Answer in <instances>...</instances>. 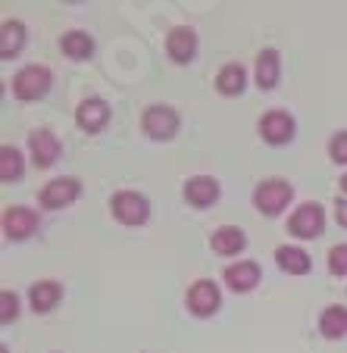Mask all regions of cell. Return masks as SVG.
<instances>
[{
  "label": "cell",
  "mask_w": 347,
  "mask_h": 353,
  "mask_svg": "<svg viewBox=\"0 0 347 353\" xmlns=\"http://www.w3.org/2000/svg\"><path fill=\"white\" fill-rule=\"evenodd\" d=\"M291 194H294V188L288 185V181H281V179H269V181H263V185L254 191V203H257V210H260V213H266V216H279L281 210L288 207Z\"/></svg>",
  "instance_id": "1"
},
{
  "label": "cell",
  "mask_w": 347,
  "mask_h": 353,
  "mask_svg": "<svg viewBox=\"0 0 347 353\" xmlns=\"http://www.w3.org/2000/svg\"><path fill=\"white\" fill-rule=\"evenodd\" d=\"M50 88V69L47 66H26L13 79V91L19 100H38Z\"/></svg>",
  "instance_id": "2"
},
{
  "label": "cell",
  "mask_w": 347,
  "mask_h": 353,
  "mask_svg": "<svg viewBox=\"0 0 347 353\" xmlns=\"http://www.w3.org/2000/svg\"><path fill=\"white\" fill-rule=\"evenodd\" d=\"M113 213H116V219L126 222V225H141V222H147V216H150V207H147V197H141V194L119 191L113 197Z\"/></svg>",
  "instance_id": "3"
},
{
  "label": "cell",
  "mask_w": 347,
  "mask_h": 353,
  "mask_svg": "<svg viewBox=\"0 0 347 353\" xmlns=\"http://www.w3.org/2000/svg\"><path fill=\"white\" fill-rule=\"evenodd\" d=\"M322 225H326V216H322V207H316V203L297 207V213H294L291 222H288L291 234H297V238H319Z\"/></svg>",
  "instance_id": "4"
},
{
  "label": "cell",
  "mask_w": 347,
  "mask_h": 353,
  "mask_svg": "<svg viewBox=\"0 0 347 353\" xmlns=\"http://www.w3.org/2000/svg\"><path fill=\"white\" fill-rule=\"evenodd\" d=\"M144 132L160 141L172 138V134L179 132V113H175L172 107H150L144 113Z\"/></svg>",
  "instance_id": "5"
},
{
  "label": "cell",
  "mask_w": 347,
  "mask_h": 353,
  "mask_svg": "<svg viewBox=\"0 0 347 353\" xmlns=\"http://www.w3.org/2000/svg\"><path fill=\"white\" fill-rule=\"evenodd\" d=\"M28 150H32L34 166L47 169V166H54V160L60 157V141H57L54 132L41 128V132H32V138H28Z\"/></svg>",
  "instance_id": "6"
},
{
  "label": "cell",
  "mask_w": 347,
  "mask_h": 353,
  "mask_svg": "<svg viewBox=\"0 0 347 353\" xmlns=\"http://www.w3.org/2000/svg\"><path fill=\"white\" fill-rule=\"evenodd\" d=\"M260 134L269 144H288L294 138V119L288 113H281V110H272V113H266L260 119Z\"/></svg>",
  "instance_id": "7"
},
{
  "label": "cell",
  "mask_w": 347,
  "mask_h": 353,
  "mask_svg": "<svg viewBox=\"0 0 347 353\" xmlns=\"http://www.w3.org/2000/svg\"><path fill=\"white\" fill-rule=\"evenodd\" d=\"M34 228H38V216H34V210L10 207L7 213H3V232H7V238L22 241V238H28Z\"/></svg>",
  "instance_id": "8"
},
{
  "label": "cell",
  "mask_w": 347,
  "mask_h": 353,
  "mask_svg": "<svg viewBox=\"0 0 347 353\" xmlns=\"http://www.w3.org/2000/svg\"><path fill=\"white\" fill-rule=\"evenodd\" d=\"M79 181L75 179H54L50 185L41 191V203L50 210H60V207H69L75 197H79Z\"/></svg>",
  "instance_id": "9"
},
{
  "label": "cell",
  "mask_w": 347,
  "mask_h": 353,
  "mask_svg": "<svg viewBox=\"0 0 347 353\" xmlns=\"http://www.w3.org/2000/svg\"><path fill=\"white\" fill-rule=\"evenodd\" d=\"M188 307L194 316H210L219 310V288L213 281H197V285L188 291Z\"/></svg>",
  "instance_id": "10"
},
{
  "label": "cell",
  "mask_w": 347,
  "mask_h": 353,
  "mask_svg": "<svg viewBox=\"0 0 347 353\" xmlns=\"http://www.w3.org/2000/svg\"><path fill=\"white\" fill-rule=\"evenodd\" d=\"M75 122H79L85 132H101V128L110 122V107L103 103V100L91 97V100H85V103L79 107V113H75Z\"/></svg>",
  "instance_id": "11"
},
{
  "label": "cell",
  "mask_w": 347,
  "mask_h": 353,
  "mask_svg": "<svg viewBox=\"0 0 347 353\" xmlns=\"http://www.w3.org/2000/svg\"><path fill=\"white\" fill-rule=\"evenodd\" d=\"M166 50L175 63H188L194 57V50H197V38H194L191 28H172L166 41Z\"/></svg>",
  "instance_id": "12"
},
{
  "label": "cell",
  "mask_w": 347,
  "mask_h": 353,
  "mask_svg": "<svg viewBox=\"0 0 347 353\" xmlns=\"http://www.w3.org/2000/svg\"><path fill=\"white\" fill-rule=\"evenodd\" d=\"M185 197L194 207H207V203H213V200L219 197V185H216V179H210V175H197V179H191L185 185Z\"/></svg>",
  "instance_id": "13"
},
{
  "label": "cell",
  "mask_w": 347,
  "mask_h": 353,
  "mask_svg": "<svg viewBox=\"0 0 347 353\" xmlns=\"http://www.w3.org/2000/svg\"><path fill=\"white\" fill-rule=\"evenodd\" d=\"M226 281L232 291H250L260 281V266L257 263H235L226 269Z\"/></svg>",
  "instance_id": "14"
},
{
  "label": "cell",
  "mask_w": 347,
  "mask_h": 353,
  "mask_svg": "<svg viewBox=\"0 0 347 353\" xmlns=\"http://www.w3.org/2000/svg\"><path fill=\"white\" fill-rule=\"evenodd\" d=\"M60 285L57 281H38V285L28 291V300H32L34 313H47V310L57 307V300H60Z\"/></svg>",
  "instance_id": "15"
},
{
  "label": "cell",
  "mask_w": 347,
  "mask_h": 353,
  "mask_svg": "<svg viewBox=\"0 0 347 353\" xmlns=\"http://www.w3.org/2000/svg\"><path fill=\"white\" fill-rule=\"evenodd\" d=\"M275 260H279V266L285 269L288 275L310 272V256L304 254L301 247H279V250H275Z\"/></svg>",
  "instance_id": "16"
},
{
  "label": "cell",
  "mask_w": 347,
  "mask_h": 353,
  "mask_svg": "<svg viewBox=\"0 0 347 353\" xmlns=\"http://www.w3.org/2000/svg\"><path fill=\"white\" fill-rule=\"evenodd\" d=\"M275 81H279V54L275 50H263L257 57V85L263 91H269V88H275Z\"/></svg>",
  "instance_id": "17"
},
{
  "label": "cell",
  "mask_w": 347,
  "mask_h": 353,
  "mask_svg": "<svg viewBox=\"0 0 347 353\" xmlns=\"http://www.w3.org/2000/svg\"><path fill=\"white\" fill-rule=\"evenodd\" d=\"M241 247H244V232L235 225H222L219 232L213 234V250L216 254H238Z\"/></svg>",
  "instance_id": "18"
},
{
  "label": "cell",
  "mask_w": 347,
  "mask_h": 353,
  "mask_svg": "<svg viewBox=\"0 0 347 353\" xmlns=\"http://www.w3.org/2000/svg\"><path fill=\"white\" fill-rule=\"evenodd\" d=\"M319 332L326 338H344L347 334V310L344 307H328L319 319Z\"/></svg>",
  "instance_id": "19"
},
{
  "label": "cell",
  "mask_w": 347,
  "mask_h": 353,
  "mask_svg": "<svg viewBox=\"0 0 347 353\" xmlns=\"http://www.w3.org/2000/svg\"><path fill=\"white\" fill-rule=\"evenodd\" d=\"M244 79H247L244 66H241V63H228V66H222L219 79H216V88H219L222 94H241L244 91Z\"/></svg>",
  "instance_id": "20"
},
{
  "label": "cell",
  "mask_w": 347,
  "mask_h": 353,
  "mask_svg": "<svg viewBox=\"0 0 347 353\" xmlns=\"http://www.w3.org/2000/svg\"><path fill=\"white\" fill-rule=\"evenodd\" d=\"M63 54L72 57V60H88L94 54V41L85 32H69L63 34Z\"/></svg>",
  "instance_id": "21"
},
{
  "label": "cell",
  "mask_w": 347,
  "mask_h": 353,
  "mask_svg": "<svg viewBox=\"0 0 347 353\" xmlns=\"http://www.w3.org/2000/svg\"><path fill=\"white\" fill-rule=\"evenodd\" d=\"M22 41H26V28H22V22H3V28H0V54H3V60L19 50Z\"/></svg>",
  "instance_id": "22"
},
{
  "label": "cell",
  "mask_w": 347,
  "mask_h": 353,
  "mask_svg": "<svg viewBox=\"0 0 347 353\" xmlns=\"http://www.w3.org/2000/svg\"><path fill=\"white\" fill-rule=\"evenodd\" d=\"M22 175V157L16 147H0V179L13 181Z\"/></svg>",
  "instance_id": "23"
},
{
  "label": "cell",
  "mask_w": 347,
  "mask_h": 353,
  "mask_svg": "<svg viewBox=\"0 0 347 353\" xmlns=\"http://www.w3.org/2000/svg\"><path fill=\"white\" fill-rule=\"evenodd\" d=\"M328 269L335 275H347V244H338L328 250Z\"/></svg>",
  "instance_id": "24"
},
{
  "label": "cell",
  "mask_w": 347,
  "mask_h": 353,
  "mask_svg": "<svg viewBox=\"0 0 347 353\" xmlns=\"http://www.w3.org/2000/svg\"><path fill=\"white\" fill-rule=\"evenodd\" d=\"M328 154H332L335 163H347V132H338L328 144Z\"/></svg>",
  "instance_id": "25"
},
{
  "label": "cell",
  "mask_w": 347,
  "mask_h": 353,
  "mask_svg": "<svg viewBox=\"0 0 347 353\" xmlns=\"http://www.w3.org/2000/svg\"><path fill=\"white\" fill-rule=\"evenodd\" d=\"M0 303H3V310H0V319H3V322L16 319V313H19V300H16V294L3 291V294H0Z\"/></svg>",
  "instance_id": "26"
},
{
  "label": "cell",
  "mask_w": 347,
  "mask_h": 353,
  "mask_svg": "<svg viewBox=\"0 0 347 353\" xmlns=\"http://www.w3.org/2000/svg\"><path fill=\"white\" fill-rule=\"evenodd\" d=\"M335 219H338V225L347 228V200H338V203H335Z\"/></svg>",
  "instance_id": "27"
},
{
  "label": "cell",
  "mask_w": 347,
  "mask_h": 353,
  "mask_svg": "<svg viewBox=\"0 0 347 353\" xmlns=\"http://www.w3.org/2000/svg\"><path fill=\"white\" fill-rule=\"evenodd\" d=\"M341 188H344V191H347V175H344V179H341Z\"/></svg>",
  "instance_id": "28"
}]
</instances>
